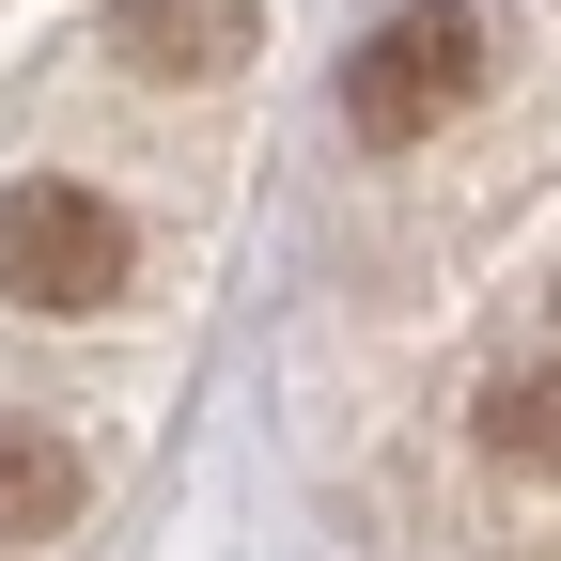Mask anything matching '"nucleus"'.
Instances as JSON below:
<instances>
[{
	"instance_id": "nucleus-2",
	"label": "nucleus",
	"mask_w": 561,
	"mask_h": 561,
	"mask_svg": "<svg viewBox=\"0 0 561 561\" xmlns=\"http://www.w3.org/2000/svg\"><path fill=\"white\" fill-rule=\"evenodd\" d=\"M125 265H140V234L110 187H79V172L0 187V312H110Z\"/></svg>"
},
{
	"instance_id": "nucleus-4",
	"label": "nucleus",
	"mask_w": 561,
	"mask_h": 561,
	"mask_svg": "<svg viewBox=\"0 0 561 561\" xmlns=\"http://www.w3.org/2000/svg\"><path fill=\"white\" fill-rule=\"evenodd\" d=\"M125 62L140 79H234L250 62V0H125Z\"/></svg>"
},
{
	"instance_id": "nucleus-5",
	"label": "nucleus",
	"mask_w": 561,
	"mask_h": 561,
	"mask_svg": "<svg viewBox=\"0 0 561 561\" xmlns=\"http://www.w3.org/2000/svg\"><path fill=\"white\" fill-rule=\"evenodd\" d=\"M79 530V453L47 421H0V546H62Z\"/></svg>"
},
{
	"instance_id": "nucleus-3",
	"label": "nucleus",
	"mask_w": 561,
	"mask_h": 561,
	"mask_svg": "<svg viewBox=\"0 0 561 561\" xmlns=\"http://www.w3.org/2000/svg\"><path fill=\"white\" fill-rule=\"evenodd\" d=\"M468 437H483V468L561 483V359H500V375L468 390Z\"/></svg>"
},
{
	"instance_id": "nucleus-1",
	"label": "nucleus",
	"mask_w": 561,
	"mask_h": 561,
	"mask_svg": "<svg viewBox=\"0 0 561 561\" xmlns=\"http://www.w3.org/2000/svg\"><path fill=\"white\" fill-rule=\"evenodd\" d=\"M468 94H483V16L468 0H405V16H375L343 47V125H359L375 157H421Z\"/></svg>"
}]
</instances>
